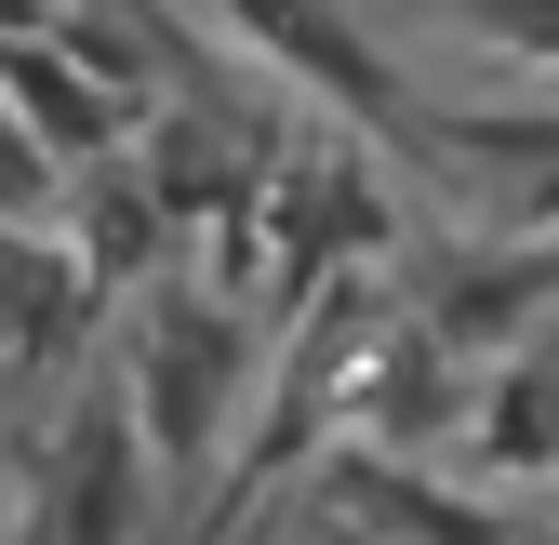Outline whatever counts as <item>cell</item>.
<instances>
[{
    "mask_svg": "<svg viewBox=\"0 0 559 545\" xmlns=\"http://www.w3.org/2000/svg\"><path fill=\"white\" fill-rule=\"evenodd\" d=\"M53 199H67V173L27 147V120L0 107V227H53Z\"/></svg>",
    "mask_w": 559,
    "mask_h": 545,
    "instance_id": "30bf717a",
    "label": "cell"
},
{
    "mask_svg": "<svg viewBox=\"0 0 559 545\" xmlns=\"http://www.w3.org/2000/svg\"><path fill=\"white\" fill-rule=\"evenodd\" d=\"M160 240H174V214H160V186H147V173H94V186H81V240H67V253H81V280H94V293L147 280Z\"/></svg>",
    "mask_w": 559,
    "mask_h": 545,
    "instance_id": "9c48e42d",
    "label": "cell"
},
{
    "mask_svg": "<svg viewBox=\"0 0 559 545\" xmlns=\"http://www.w3.org/2000/svg\"><path fill=\"white\" fill-rule=\"evenodd\" d=\"M147 519V439H133L120 373H81L40 439V545H133Z\"/></svg>",
    "mask_w": 559,
    "mask_h": 545,
    "instance_id": "7a4b0ae2",
    "label": "cell"
},
{
    "mask_svg": "<svg viewBox=\"0 0 559 545\" xmlns=\"http://www.w3.org/2000/svg\"><path fill=\"white\" fill-rule=\"evenodd\" d=\"M240 386H253V332L214 280H160L147 319H133V360H120V399H133V439L174 493L214 480V452L240 439Z\"/></svg>",
    "mask_w": 559,
    "mask_h": 545,
    "instance_id": "6da1fadb",
    "label": "cell"
},
{
    "mask_svg": "<svg viewBox=\"0 0 559 545\" xmlns=\"http://www.w3.org/2000/svg\"><path fill=\"white\" fill-rule=\"evenodd\" d=\"M466 40H493V53L559 81V0H466Z\"/></svg>",
    "mask_w": 559,
    "mask_h": 545,
    "instance_id": "8fae6325",
    "label": "cell"
},
{
    "mask_svg": "<svg viewBox=\"0 0 559 545\" xmlns=\"http://www.w3.org/2000/svg\"><path fill=\"white\" fill-rule=\"evenodd\" d=\"M67 27V0H0V40H53Z\"/></svg>",
    "mask_w": 559,
    "mask_h": 545,
    "instance_id": "7c38bea8",
    "label": "cell"
},
{
    "mask_svg": "<svg viewBox=\"0 0 559 545\" xmlns=\"http://www.w3.org/2000/svg\"><path fill=\"white\" fill-rule=\"evenodd\" d=\"M386 186L360 173V160H280L266 173V227H253V266H266V293L280 306H320L333 293V266H373L386 253Z\"/></svg>",
    "mask_w": 559,
    "mask_h": 545,
    "instance_id": "3957f363",
    "label": "cell"
},
{
    "mask_svg": "<svg viewBox=\"0 0 559 545\" xmlns=\"http://www.w3.org/2000/svg\"><path fill=\"white\" fill-rule=\"evenodd\" d=\"M346 545H373V532H346Z\"/></svg>",
    "mask_w": 559,
    "mask_h": 545,
    "instance_id": "4fadbf2b",
    "label": "cell"
},
{
    "mask_svg": "<svg viewBox=\"0 0 559 545\" xmlns=\"http://www.w3.org/2000/svg\"><path fill=\"white\" fill-rule=\"evenodd\" d=\"M333 506L360 519L373 545H507V506H479V493L427 480V465H400V452H346L333 465Z\"/></svg>",
    "mask_w": 559,
    "mask_h": 545,
    "instance_id": "52a82bcc",
    "label": "cell"
},
{
    "mask_svg": "<svg viewBox=\"0 0 559 545\" xmlns=\"http://www.w3.org/2000/svg\"><path fill=\"white\" fill-rule=\"evenodd\" d=\"M227 14L294 66L307 94H333L346 120H400V66L360 40V14H346V0H227Z\"/></svg>",
    "mask_w": 559,
    "mask_h": 545,
    "instance_id": "8992f818",
    "label": "cell"
},
{
    "mask_svg": "<svg viewBox=\"0 0 559 545\" xmlns=\"http://www.w3.org/2000/svg\"><path fill=\"white\" fill-rule=\"evenodd\" d=\"M107 293L81 280V253L53 227H0V399H40L67 360H81V319Z\"/></svg>",
    "mask_w": 559,
    "mask_h": 545,
    "instance_id": "277c9868",
    "label": "cell"
},
{
    "mask_svg": "<svg viewBox=\"0 0 559 545\" xmlns=\"http://www.w3.org/2000/svg\"><path fill=\"white\" fill-rule=\"evenodd\" d=\"M479 452H493L507 480H559V319L479 386Z\"/></svg>",
    "mask_w": 559,
    "mask_h": 545,
    "instance_id": "ba28073f",
    "label": "cell"
},
{
    "mask_svg": "<svg viewBox=\"0 0 559 545\" xmlns=\"http://www.w3.org/2000/svg\"><path fill=\"white\" fill-rule=\"evenodd\" d=\"M0 107L27 120V147H40L53 173H107L120 133H133V94L94 81L67 40H0Z\"/></svg>",
    "mask_w": 559,
    "mask_h": 545,
    "instance_id": "5b68a950",
    "label": "cell"
}]
</instances>
